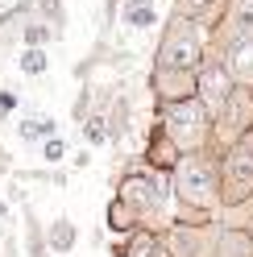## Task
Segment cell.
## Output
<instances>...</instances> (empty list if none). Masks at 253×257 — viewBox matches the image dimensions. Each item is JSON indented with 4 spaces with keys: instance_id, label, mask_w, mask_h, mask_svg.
<instances>
[{
    "instance_id": "obj_11",
    "label": "cell",
    "mask_w": 253,
    "mask_h": 257,
    "mask_svg": "<svg viewBox=\"0 0 253 257\" xmlns=\"http://www.w3.org/2000/svg\"><path fill=\"white\" fill-rule=\"evenodd\" d=\"M21 71L25 75H42L46 71V50H25L21 54Z\"/></svg>"
},
{
    "instance_id": "obj_5",
    "label": "cell",
    "mask_w": 253,
    "mask_h": 257,
    "mask_svg": "<svg viewBox=\"0 0 253 257\" xmlns=\"http://www.w3.org/2000/svg\"><path fill=\"white\" fill-rule=\"evenodd\" d=\"M228 183L236 187V195H241V191H253V154L249 150H232L228 154Z\"/></svg>"
},
{
    "instance_id": "obj_3",
    "label": "cell",
    "mask_w": 253,
    "mask_h": 257,
    "mask_svg": "<svg viewBox=\"0 0 253 257\" xmlns=\"http://www.w3.org/2000/svg\"><path fill=\"white\" fill-rule=\"evenodd\" d=\"M195 62H199V38H195V29L191 25H175L166 34V42H162V67L187 71V67H195Z\"/></svg>"
},
{
    "instance_id": "obj_17",
    "label": "cell",
    "mask_w": 253,
    "mask_h": 257,
    "mask_svg": "<svg viewBox=\"0 0 253 257\" xmlns=\"http://www.w3.org/2000/svg\"><path fill=\"white\" fill-rule=\"evenodd\" d=\"M0 108H5V112L17 108V95H13V91H0Z\"/></svg>"
},
{
    "instance_id": "obj_12",
    "label": "cell",
    "mask_w": 253,
    "mask_h": 257,
    "mask_svg": "<svg viewBox=\"0 0 253 257\" xmlns=\"http://www.w3.org/2000/svg\"><path fill=\"white\" fill-rule=\"evenodd\" d=\"M50 240H54V249H71V240H75V228L67 220H58L54 228H50Z\"/></svg>"
},
{
    "instance_id": "obj_1",
    "label": "cell",
    "mask_w": 253,
    "mask_h": 257,
    "mask_svg": "<svg viewBox=\"0 0 253 257\" xmlns=\"http://www.w3.org/2000/svg\"><path fill=\"white\" fill-rule=\"evenodd\" d=\"M175 187H179V199H187L191 207H212V199H216V174H212L208 162H199V158L179 162Z\"/></svg>"
},
{
    "instance_id": "obj_18",
    "label": "cell",
    "mask_w": 253,
    "mask_h": 257,
    "mask_svg": "<svg viewBox=\"0 0 253 257\" xmlns=\"http://www.w3.org/2000/svg\"><path fill=\"white\" fill-rule=\"evenodd\" d=\"M42 5L50 9V17H62V13H58V0H42Z\"/></svg>"
},
{
    "instance_id": "obj_10",
    "label": "cell",
    "mask_w": 253,
    "mask_h": 257,
    "mask_svg": "<svg viewBox=\"0 0 253 257\" xmlns=\"http://www.w3.org/2000/svg\"><path fill=\"white\" fill-rule=\"evenodd\" d=\"M124 257H166V249L158 245V240H150V236H141V240H137V245H133L129 253H124Z\"/></svg>"
},
{
    "instance_id": "obj_4",
    "label": "cell",
    "mask_w": 253,
    "mask_h": 257,
    "mask_svg": "<svg viewBox=\"0 0 253 257\" xmlns=\"http://www.w3.org/2000/svg\"><path fill=\"white\" fill-rule=\"evenodd\" d=\"M124 199L137 203V207H158L166 199V183L158 179V174H133V179L124 183Z\"/></svg>"
},
{
    "instance_id": "obj_7",
    "label": "cell",
    "mask_w": 253,
    "mask_h": 257,
    "mask_svg": "<svg viewBox=\"0 0 253 257\" xmlns=\"http://www.w3.org/2000/svg\"><path fill=\"white\" fill-rule=\"evenodd\" d=\"M228 62H232V71H236V75H253V34H245V38H236V42H232Z\"/></svg>"
},
{
    "instance_id": "obj_14",
    "label": "cell",
    "mask_w": 253,
    "mask_h": 257,
    "mask_svg": "<svg viewBox=\"0 0 253 257\" xmlns=\"http://www.w3.org/2000/svg\"><path fill=\"white\" fill-rule=\"evenodd\" d=\"M42 154H46V162H58V158L67 154V146H62V141H54V137H50V141H46V150H42Z\"/></svg>"
},
{
    "instance_id": "obj_15",
    "label": "cell",
    "mask_w": 253,
    "mask_h": 257,
    "mask_svg": "<svg viewBox=\"0 0 253 257\" xmlns=\"http://www.w3.org/2000/svg\"><path fill=\"white\" fill-rule=\"evenodd\" d=\"M87 137H91V141H104V120H100V116L87 120Z\"/></svg>"
},
{
    "instance_id": "obj_8",
    "label": "cell",
    "mask_w": 253,
    "mask_h": 257,
    "mask_svg": "<svg viewBox=\"0 0 253 257\" xmlns=\"http://www.w3.org/2000/svg\"><path fill=\"white\" fill-rule=\"evenodd\" d=\"M124 21H129L133 29L154 25V5H150V0H129V5H124Z\"/></svg>"
},
{
    "instance_id": "obj_9",
    "label": "cell",
    "mask_w": 253,
    "mask_h": 257,
    "mask_svg": "<svg viewBox=\"0 0 253 257\" xmlns=\"http://www.w3.org/2000/svg\"><path fill=\"white\" fill-rule=\"evenodd\" d=\"M54 133V120H25L21 124V137L25 141H38V137H50Z\"/></svg>"
},
{
    "instance_id": "obj_6",
    "label": "cell",
    "mask_w": 253,
    "mask_h": 257,
    "mask_svg": "<svg viewBox=\"0 0 253 257\" xmlns=\"http://www.w3.org/2000/svg\"><path fill=\"white\" fill-rule=\"evenodd\" d=\"M199 91H203V108H220V104H224V95H228V75L220 71V67H212L208 75L199 79Z\"/></svg>"
},
{
    "instance_id": "obj_2",
    "label": "cell",
    "mask_w": 253,
    "mask_h": 257,
    "mask_svg": "<svg viewBox=\"0 0 253 257\" xmlns=\"http://www.w3.org/2000/svg\"><path fill=\"white\" fill-rule=\"evenodd\" d=\"M203 104H191V100H183L166 112V128H170V137L179 141V146H195V141L203 137V124H208V116H203Z\"/></svg>"
},
{
    "instance_id": "obj_13",
    "label": "cell",
    "mask_w": 253,
    "mask_h": 257,
    "mask_svg": "<svg viewBox=\"0 0 253 257\" xmlns=\"http://www.w3.org/2000/svg\"><path fill=\"white\" fill-rule=\"evenodd\" d=\"M236 17H241V25H249V34H253V0H236Z\"/></svg>"
},
{
    "instance_id": "obj_16",
    "label": "cell",
    "mask_w": 253,
    "mask_h": 257,
    "mask_svg": "<svg viewBox=\"0 0 253 257\" xmlns=\"http://www.w3.org/2000/svg\"><path fill=\"white\" fill-rule=\"evenodd\" d=\"M25 42H29V46L46 42V29H42V25H29V29H25Z\"/></svg>"
}]
</instances>
